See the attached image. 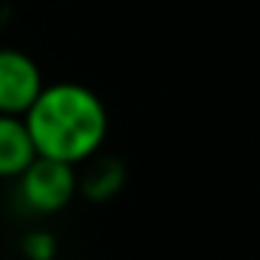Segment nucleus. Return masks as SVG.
I'll use <instances>...</instances> for the list:
<instances>
[{
    "mask_svg": "<svg viewBox=\"0 0 260 260\" xmlns=\"http://www.w3.org/2000/svg\"><path fill=\"white\" fill-rule=\"evenodd\" d=\"M14 182H17V196L23 202V207L37 215L62 213L79 196L76 165L48 159V157H37Z\"/></svg>",
    "mask_w": 260,
    "mask_h": 260,
    "instance_id": "nucleus-2",
    "label": "nucleus"
},
{
    "mask_svg": "<svg viewBox=\"0 0 260 260\" xmlns=\"http://www.w3.org/2000/svg\"><path fill=\"white\" fill-rule=\"evenodd\" d=\"M37 159L34 140L20 115H0V179H17Z\"/></svg>",
    "mask_w": 260,
    "mask_h": 260,
    "instance_id": "nucleus-5",
    "label": "nucleus"
},
{
    "mask_svg": "<svg viewBox=\"0 0 260 260\" xmlns=\"http://www.w3.org/2000/svg\"><path fill=\"white\" fill-rule=\"evenodd\" d=\"M23 120L37 157L59 159L76 168L101 151L109 132V115L98 92L76 81L45 84Z\"/></svg>",
    "mask_w": 260,
    "mask_h": 260,
    "instance_id": "nucleus-1",
    "label": "nucleus"
},
{
    "mask_svg": "<svg viewBox=\"0 0 260 260\" xmlns=\"http://www.w3.org/2000/svg\"><path fill=\"white\" fill-rule=\"evenodd\" d=\"M20 252L25 260H56L59 241L51 230H31L20 241Z\"/></svg>",
    "mask_w": 260,
    "mask_h": 260,
    "instance_id": "nucleus-6",
    "label": "nucleus"
},
{
    "mask_svg": "<svg viewBox=\"0 0 260 260\" xmlns=\"http://www.w3.org/2000/svg\"><path fill=\"white\" fill-rule=\"evenodd\" d=\"M42 87V70L28 53L17 48H0V115L23 118Z\"/></svg>",
    "mask_w": 260,
    "mask_h": 260,
    "instance_id": "nucleus-3",
    "label": "nucleus"
},
{
    "mask_svg": "<svg viewBox=\"0 0 260 260\" xmlns=\"http://www.w3.org/2000/svg\"><path fill=\"white\" fill-rule=\"evenodd\" d=\"M79 174V196L92 204H107L126 187V165L118 157L95 154L76 168Z\"/></svg>",
    "mask_w": 260,
    "mask_h": 260,
    "instance_id": "nucleus-4",
    "label": "nucleus"
}]
</instances>
